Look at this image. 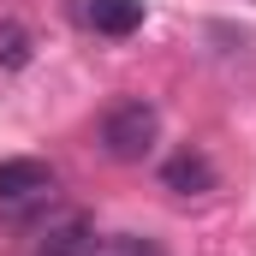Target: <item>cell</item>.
Segmentation results:
<instances>
[{
	"label": "cell",
	"mask_w": 256,
	"mask_h": 256,
	"mask_svg": "<svg viewBox=\"0 0 256 256\" xmlns=\"http://www.w3.org/2000/svg\"><path fill=\"white\" fill-rule=\"evenodd\" d=\"M96 137H102V155H108V161L131 167V161H143V155L155 149V137H161V114H155L143 96H126V102H114V108L102 114Z\"/></svg>",
	"instance_id": "2"
},
{
	"label": "cell",
	"mask_w": 256,
	"mask_h": 256,
	"mask_svg": "<svg viewBox=\"0 0 256 256\" xmlns=\"http://www.w3.org/2000/svg\"><path fill=\"white\" fill-rule=\"evenodd\" d=\"M161 185L173 196H208L220 185V173H214V161H208L202 149H179V155L161 161Z\"/></svg>",
	"instance_id": "4"
},
{
	"label": "cell",
	"mask_w": 256,
	"mask_h": 256,
	"mask_svg": "<svg viewBox=\"0 0 256 256\" xmlns=\"http://www.w3.org/2000/svg\"><path fill=\"white\" fill-rule=\"evenodd\" d=\"M114 256H161V244L155 238H137V232H120L114 238Z\"/></svg>",
	"instance_id": "7"
},
{
	"label": "cell",
	"mask_w": 256,
	"mask_h": 256,
	"mask_svg": "<svg viewBox=\"0 0 256 256\" xmlns=\"http://www.w3.org/2000/svg\"><path fill=\"white\" fill-rule=\"evenodd\" d=\"M72 12H78V24L96 30V36H131V30L143 24V0H78Z\"/></svg>",
	"instance_id": "5"
},
{
	"label": "cell",
	"mask_w": 256,
	"mask_h": 256,
	"mask_svg": "<svg viewBox=\"0 0 256 256\" xmlns=\"http://www.w3.org/2000/svg\"><path fill=\"white\" fill-rule=\"evenodd\" d=\"M30 256H96V220L84 208H60L36 226Z\"/></svg>",
	"instance_id": "3"
},
{
	"label": "cell",
	"mask_w": 256,
	"mask_h": 256,
	"mask_svg": "<svg viewBox=\"0 0 256 256\" xmlns=\"http://www.w3.org/2000/svg\"><path fill=\"white\" fill-rule=\"evenodd\" d=\"M54 196H60V179H54L48 161H36V155L0 161V220L30 226V220H42L54 208Z\"/></svg>",
	"instance_id": "1"
},
{
	"label": "cell",
	"mask_w": 256,
	"mask_h": 256,
	"mask_svg": "<svg viewBox=\"0 0 256 256\" xmlns=\"http://www.w3.org/2000/svg\"><path fill=\"white\" fill-rule=\"evenodd\" d=\"M30 60H36V36L18 18H0V72H24Z\"/></svg>",
	"instance_id": "6"
}]
</instances>
